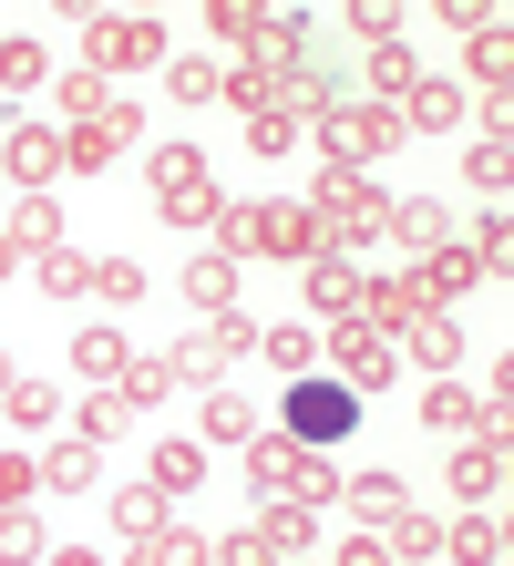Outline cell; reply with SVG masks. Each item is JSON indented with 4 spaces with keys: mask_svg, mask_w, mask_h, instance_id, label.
I'll list each match as a JSON object with an SVG mask.
<instances>
[{
    "mask_svg": "<svg viewBox=\"0 0 514 566\" xmlns=\"http://www.w3.org/2000/svg\"><path fill=\"white\" fill-rule=\"evenodd\" d=\"M401 0H350V11H339V31H350V42H370V52H381V42H401Z\"/></svg>",
    "mask_w": 514,
    "mask_h": 566,
    "instance_id": "cell-38",
    "label": "cell"
},
{
    "mask_svg": "<svg viewBox=\"0 0 514 566\" xmlns=\"http://www.w3.org/2000/svg\"><path fill=\"white\" fill-rule=\"evenodd\" d=\"M31 494H42V463H31V453H0V505H31Z\"/></svg>",
    "mask_w": 514,
    "mask_h": 566,
    "instance_id": "cell-51",
    "label": "cell"
},
{
    "mask_svg": "<svg viewBox=\"0 0 514 566\" xmlns=\"http://www.w3.org/2000/svg\"><path fill=\"white\" fill-rule=\"evenodd\" d=\"M0 165H11L21 196H52V176H62V135H52V124H11V135H0Z\"/></svg>",
    "mask_w": 514,
    "mask_h": 566,
    "instance_id": "cell-13",
    "label": "cell"
},
{
    "mask_svg": "<svg viewBox=\"0 0 514 566\" xmlns=\"http://www.w3.org/2000/svg\"><path fill=\"white\" fill-rule=\"evenodd\" d=\"M52 104H62V124H93L103 104H114V83H103L93 62H73V73H52Z\"/></svg>",
    "mask_w": 514,
    "mask_h": 566,
    "instance_id": "cell-28",
    "label": "cell"
},
{
    "mask_svg": "<svg viewBox=\"0 0 514 566\" xmlns=\"http://www.w3.org/2000/svg\"><path fill=\"white\" fill-rule=\"evenodd\" d=\"M237 279H248V269H237V258H217V248H206V258H186V279H176V289L196 298L206 319H217V310H237Z\"/></svg>",
    "mask_w": 514,
    "mask_h": 566,
    "instance_id": "cell-23",
    "label": "cell"
},
{
    "mask_svg": "<svg viewBox=\"0 0 514 566\" xmlns=\"http://www.w3.org/2000/svg\"><path fill=\"white\" fill-rule=\"evenodd\" d=\"M422 422H432V432H484V402H473L463 381H432V391H422Z\"/></svg>",
    "mask_w": 514,
    "mask_h": 566,
    "instance_id": "cell-35",
    "label": "cell"
},
{
    "mask_svg": "<svg viewBox=\"0 0 514 566\" xmlns=\"http://www.w3.org/2000/svg\"><path fill=\"white\" fill-rule=\"evenodd\" d=\"M504 176H514V135L494 124V135L463 145V186H473V196H504Z\"/></svg>",
    "mask_w": 514,
    "mask_h": 566,
    "instance_id": "cell-27",
    "label": "cell"
},
{
    "mask_svg": "<svg viewBox=\"0 0 514 566\" xmlns=\"http://www.w3.org/2000/svg\"><path fill=\"white\" fill-rule=\"evenodd\" d=\"M0 381H11V350H0Z\"/></svg>",
    "mask_w": 514,
    "mask_h": 566,
    "instance_id": "cell-56",
    "label": "cell"
},
{
    "mask_svg": "<svg viewBox=\"0 0 514 566\" xmlns=\"http://www.w3.org/2000/svg\"><path fill=\"white\" fill-rule=\"evenodd\" d=\"M401 319H422V289H411V269H391V279H370V289H360V329L401 340Z\"/></svg>",
    "mask_w": 514,
    "mask_h": 566,
    "instance_id": "cell-19",
    "label": "cell"
},
{
    "mask_svg": "<svg viewBox=\"0 0 514 566\" xmlns=\"http://www.w3.org/2000/svg\"><path fill=\"white\" fill-rule=\"evenodd\" d=\"M42 298H93V258L83 248H42Z\"/></svg>",
    "mask_w": 514,
    "mask_h": 566,
    "instance_id": "cell-44",
    "label": "cell"
},
{
    "mask_svg": "<svg viewBox=\"0 0 514 566\" xmlns=\"http://www.w3.org/2000/svg\"><path fill=\"white\" fill-rule=\"evenodd\" d=\"M411 289H422V310H453V298H463V289H484V258H473V248H453V238H442L432 258H411Z\"/></svg>",
    "mask_w": 514,
    "mask_h": 566,
    "instance_id": "cell-14",
    "label": "cell"
},
{
    "mask_svg": "<svg viewBox=\"0 0 514 566\" xmlns=\"http://www.w3.org/2000/svg\"><path fill=\"white\" fill-rule=\"evenodd\" d=\"M289 453H298V432H279V412H268V422L248 432V484H268V494H279V474H289Z\"/></svg>",
    "mask_w": 514,
    "mask_h": 566,
    "instance_id": "cell-31",
    "label": "cell"
},
{
    "mask_svg": "<svg viewBox=\"0 0 514 566\" xmlns=\"http://www.w3.org/2000/svg\"><path fill=\"white\" fill-rule=\"evenodd\" d=\"M401 360H422V371H463V319L453 310H422V319H401Z\"/></svg>",
    "mask_w": 514,
    "mask_h": 566,
    "instance_id": "cell-15",
    "label": "cell"
},
{
    "mask_svg": "<svg viewBox=\"0 0 514 566\" xmlns=\"http://www.w3.org/2000/svg\"><path fill=\"white\" fill-rule=\"evenodd\" d=\"M258 360H268V371H319V329H308V319H279V329H258Z\"/></svg>",
    "mask_w": 514,
    "mask_h": 566,
    "instance_id": "cell-25",
    "label": "cell"
},
{
    "mask_svg": "<svg viewBox=\"0 0 514 566\" xmlns=\"http://www.w3.org/2000/svg\"><path fill=\"white\" fill-rule=\"evenodd\" d=\"M11 269H21V248H11V238H0V289H11Z\"/></svg>",
    "mask_w": 514,
    "mask_h": 566,
    "instance_id": "cell-55",
    "label": "cell"
},
{
    "mask_svg": "<svg viewBox=\"0 0 514 566\" xmlns=\"http://www.w3.org/2000/svg\"><path fill=\"white\" fill-rule=\"evenodd\" d=\"M339 505H350V515H370V525H391L411 494H401V474H350V484H339Z\"/></svg>",
    "mask_w": 514,
    "mask_h": 566,
    "instance_id": "cell-34",
    "label": "cell"
},
{
    "mask_svg": "<svg viewBox=\"0 0 514 566\" xmlns=\"http://www.w3.org/2000/svg\"><path fill=\"white\" fill-rule=\"evenodd\" d=\"M114 391H124V402H134V412H155V402H165V391H176V371H165V350H134Z\"/></svg>",
    "mask_w": 514,
    "mask_h": 566,
    "instance_id": "cell-39",
    "label": "cell"
},
{
    "mask_svg": "<svg viewBox=\"0 0 514 566\" xmlns=\"http://www.w3.org/2000/svg\"><path fill=\"white\" fill-rule=\"evenodd\" d=\"M308 135H319V165H350V176H370V165L401 145V114H391V104H329Z\"/></svg>",
    "mask_w": 514,
    "mask_h": 566,
    "instance_id": "cell-4",
    "label": "cell"
},
{
    "mask_svg": "<svg viewBox=\"0 0 514 566\" xmlns=\"http://www.w3.org/2000/svg\"><path fill=\"white\" fill-rule=\"evenodd\" d=\"M442 124H463V83H432L422 73V83L401 93V135H442Z\"/></svg>",
    "mask_w": 514,
    "mask_h": 566,
    "instance_id": "cell-22",
    "label": "cell"
},
{
    "mask_svg": "<svg viewBox=\"0 0 514 566\" xmlns=\"http://www.w3.org/2000/svg\"><path fill=\"white\" fill-rule=\"evenodd\" d=\"M319 360H329V371H339V381L360 391V402H370V391H391V381H401V350L381 340V329H360V319H329Z\"/></svg>",
    "mask_w": 514,
    "mask_h": 566,
    "instance_id": "cell-8",
    "label": "cell"
},
{
    "mask_svg": "<svg viewBox=\"0 0 514 566\" xmlns=\"http://www.w3.org/2000/svg\"><path fill=\"white\" fill-rule=\"evenodd\" d=\"M93 484H103V443L93 432H62L42 453V494H93Z\"/></svg>",
    "mask_w": 514,
    "mask_h": 566,
    "instance_id": "cell-17",
    "label": "cell"
},
{
    "mask_svg": "<svg viewBox=\"0 0 514 566\" xmlns=\"http://www.w3.org/2000/svg\"><path fill=\"white\" fill-rule=\"evenodd\" d=\"M42 83H52L42 42H11V31H0V93H42Z\"/></svg>",
    "mask_w": 514,
    "mask_h": 566,
    "instance_id": "cell-45",
    "label": "cell"
},
{
    "mask_svg": "<svg viewBox=\"0 0 514 566\" xmlns=\"http://www.w3.org/2000/svg\"><path fill=\"white\" fill-rule=\"evenodd\" d=\"M145 484L176 505V494H196V484H206V453H196V443H155V474H145Z\"/></svg>",
    "mask_w": 514,
    "mask_h": 566,
    "instance_id": "cell-36",
    "label": "cell"
},
{
    "mask_svg": "<svg viewBox=\"0 0 514 566\" xmlns=\"http://www.w3.org/2000/svg\"><path fill=\"white\" fill-rule=\"evenodd\" d=\"M124 360H134V340L114 319H93V329H73V371L83 381H124Z\"/></svg>",
    "mask_w": 514,
    "mask_h": 566,
    "instance_id": "cell-24",
    "label": "cell"
},
{
    "mask_svg": "<svg viewBox=\"0 0 514 566\" xmlns=\"http://www.w3.org/2000/svg\"><path fill=\"white\" fill-rule=\"evenodd\" d=\"M134 135H145V104H124V93H114L93 124H62V165H73V176H103V165H114Z\"/></svg>",
    "mask_w": 514,
    "mask_h": 566,
    "instance_id": "cell-9",
    "label": "cell"
},
{
    "mask_svg": "<svg viewBox=\"0 0 514 566\" xmlns=\"http://www.w3.org/2000/svg\"><path fill=\"white\" fill-rule=\"evenodd\" d=\"M217 104H237V114H268V104H279V62H237V73L217 83Z\"/></svg>",
    "mask_w": 514,
    "mask_h": 566,
    "instance_id": "cell-37",
    "label": "cell"
},
{
    "mask_svg": "<svg viewBox=\"0 0 514 566\" xmlns=\"http://www.w3.org/2000/svg\"><path fill=\"white\" fill-rule=\"evenodd\" d=\"M308 546H319V515L279 494V505H258L237 536H217V566H268V556H308Z\"/></svg>",
    "mask_w": 514,
    "mask_h": 566,
    "instance_id": "cell-6",
    "label": "cell"
},
{
    "mask_svg": "<svg viewBox=\"0 0 514 566\" xmlns=\"http://www.w3.org/2000/svg\"><path fill=\"white\" fill-rule=\"evenodd\" d=\"M279 432H298V443H319V453H329V443H350V432H360V391L339 381V371H329V381H319V371H298V381H289V402H279Z\"/></svg>",
    "mask_w": 514,
    "mask_h": 566,
    "instance_id": "cell-3",
    "label": "cell"
},
{
    "mask_svg": "<svg viewBox=\"0 0 514 566\" xmlns=\"http://www.w3.org/2000/svg\"><path fill=\"white\" fill-rule=\"evenodd\" d=\"M155 525H165V494H155V484L114 494V536H155Z\"/></svg>",
    "mask_w": 514,
    "mask_h": 566,
    "instance_id": "cell-49",
    "label": "cell"
},
{
    "mask_svg": "<svg viewBox=\"0 0 514 566\" xmlns=\"http://www.w3.org/2000/svg\"><path fill=\"white\" fill-rule=\"evenodd\" d=\"M248 145H258V155H289L298 124H289V114H248Z\"/></svg>",
    "mask_w": 514,
    "mask_h": 566,
    "instance_id": "cell-52",
    "label": "cell"
},
{
    "mask_svg": "<svg viewBox=\"0 0 514 566\" xmlns=\"http://www.w3.org/2000/svg\"><path fill=\"white\" fill-rule=\"evenodd\" d=\"M298 207L319 217V248H339V258H360L370 238H381V186H370V176H350V165H319Z\"/></svg>",
    "mask_w": 514,
    "mask_h": 566,
    "instance_id": "cell-1",
    "label": "cell"
},
{
    "mask_svg": "<svg viewBox=\"0 0 514 566\" xmlns=\"http://www.w3.org/2000/svg\"><path fill=\"white\" fill-rule=\"evenodd\" d=\"M442 238H453L442 196H381V248H401V258H432Z\"/></svg>",
    "mask_w": 514,
    "mask_h": 566,
    "instance_id": "cell-11",
    "label": "cell"
},
{
    "mask_svg": "<svg viewBox=\"0 0 514 566\" xmlns=\"http://www.w3.org/2000/svg\"><path fill=\"white\" fill-rule=\"evenodd\" d=\"M0 238H11L21 258H42V248H62V207H52V196H21V207L0 217Z\"/></svg>",
    "mask_w": 514,
    "mask_h": 566,
    "instance_id": "cell-26",
    "label": "cell"
},
{
    "mask_svg": "<svg viewBox=\"0 0 514 566\" xmlns=\"http://www.w3.org/2000/svg\"><path fill=\"white\" fill-rule=\"evenodd\" d=\"M381 546H391V566H422V556H442V525H432L422 505H401V515L381 525Z\"/></svg>",
    "mask_w": 514,
    "mask_h": 566,
    "instance_id": "cell-29",
    "label": "cell"
},
{
    "mask_svg": "<svg viewBox=\"0 0 514 566\" xmlns=\"http://www.w3.org/2000/svg\"><path fill=\"white\" fill-rule=\"evenodd\" d=\"M473 258H484V279H504V269H514V217H504V196L473 217Z\"/></svg>",
    "mask_w": 514,
    "mask_h": 566,
    "instance_id": "cell-42",
    "label": "cell"
},
{
    "mask_svg": "<svg viewBox=\"0 0 514 566\" xmlns=\"http://www.w3.org/2000/svg\"><path fill=\"white\" fill-rule=\"evenodd\" d=\"M258 258H319V217L298 207V196H258Z\"/></svg>",
    "mask_w": 514,
    "mask_h": 566,
    "instance_id": "cell-12",
    "label": "cell"
},
{
    "mask_svg": "<svg viewBox=\"0 0 514 566\" xmlns=\"http://www.w3.org/2000/svg\"><path fill=\"white\" fill-rule=\"evenodd\" d=\"M411 83H422L411 42H381V52H370V104H391V114H401V93H411Z\"/></svg>",
    "mask_w": 514,
    "mask_h": 566,
    "instance_id": "cell-32",
    "label": "cell"
},
{
    "mask_svg": "<svg viewBox=\"0 0 514 566\" xmlns=\"http://www.w3.org/2000/svg\"><path fill=\"white\" fill-rule=\"evenodd\" d=\"M329 556H339V566H391V546H381V536H339Z\"/></svg>",
    "mask_w": 514,
    "mask_h": 566,
    "instance_id": "cell-54",
    "label": "cell"
},
{
    "mask_svg": "<svg viewBox=\"0 0 514 566\" xmlns=\"http://www.w3.org/2000/svg\"><path fill=\"white\" fill-rule=\"evenodd\" d=\"M442 556H484V566H494V556H504V515H494V505H473L453 536H442Z\"/></svg>",
    "mask_w": 514,
    "mask_h": 566,
    "instance_id": "cell-43",
    "label": "cell"
},
{
    "mask_svg": "<svg viewBox=\"0 0 514 566\" xmlns=\"http://www.w3.org/2000/svg\"><path fill=\"white\" fill-rule=\"evenodd\" d=\"M73 21H83V62H93V73H145V62H165V21L83 11V0H73Z\"/></svg>",
    "mask_w": 514,
    "mask_h": 566,
    "instance_id": "cell-7",
    "label": "cell"
},
{
    "mask_svg": "<svg viewBox=\"0 0 514 566\" xmlns=\"http://www.w3.org/2000/svg\"><path fill=\"white\" fill-rule=\"evenodd\" d=\"M258 422H268V402H258L248 381H217V391H206V443H248Z\"/></svg>",
    "mask_w": 514,
    "mask_h": 566,
    "instance_id": "cell-20",
    "label": "cell"
},
{
    "mask_svg": "<svg viewBox=\"0 0 514 566\" xmlns=\"http://www.w3.org/2000/svg\"><path fill=\"white\" fill-rule=\"evenodd\" d=\"M442 21H453V31H463V42H473V31H494L504 11H494V0H442Z\"/></svg>",
    "mask_w": 514,
    "mask_h": 566,
    "instance_id": "cell-53",
    "label": "cell"
},
{
    "mask_svg": "<svg viewBox=\"0 0 514 566\" xmlns=\"http://www.w3.org/2000/svg\"><path fill=\"white\" fill-rule=\"evenodd\" d=\"M134 556H145V566H176V556H217V536H196V525H176V515H165L155 536H134Z\"/></svg>",
    "mask_w": 514,
    "mask_h": 566,
    "instance_id": "cell-40",
    "label": "cell"
},
{
    "mask_svg": "<svg viewBox=\"0 0 514 566\" xmlns=\"http://www.w3.org/2000/svg\"><path fill=\"white\" fill-rule=\"evenodd\" d=\"M248 350H258V329L237 319V310H217V319L196 329V340H176V350H165V371H176L186 391H217V381H237V371H248Z\"/></svg>",
    "mask_w": 514,
    "mask_h": 566,
    "instance_id": "cell-5",
    "label": "cell"
},
{
    "mask_svg": "<svg viewBox=\"0 0 514 566\" xmlns=\"http://www.w3.org/2000/svg\"><path fill=\"white\" fill-rule=\"evenodd\" d=\"M279 494H289V505H308V515H329V505H339V463H329L319 443H298L289 474H279Z\"/></svg>",
    "mask_w": 514,
    "mask_h": 566,
    "instance_id": "cell-18",
    "label": "cell"
},
{
    "mask_svg": "<svg viewBox=\"0 0 514 566\" xmlns=\"http://www.w3.org/2000/svg\"><path fill=\"white\" fill-rule=\"evenodd\" d=\"M145 196H155V217L165 227H217V176H206V155L186 145V135H165L155 155H145Z\"/></svg>",
    "mask_w": 514,
    "mask_h": 566,
    "instance_id": "cell-2",
    "label": "cell"
},
{
    "mask_svg": "<svg viewBox=\"0 0 514 566\" xmlns=\"http://www.w3.org/2000/svg\"><path fill=\"white\" fill-rule=\"evenodd\" d=\"M0 556H52V536H42L31 505H0Z\"/></svg>",
    "mask_w": 514,
    "mask_h": 566,
    "instance_id": "cell-50",
    "label": "cell"
},
{
    "mask_svg": "<svg viewBox=\"0 0 514 566\" xmlns=\"http://www.w3.org/2000/svg\"><path fill=\"white\" fill-rule=\"evenodd\" d=\"M453 494H463V505H504V432H463Z\"/></svg>",
    "mask_w": 514,
    "mask_h": 566,
    "instance_id": "cell-16",
    "label": "cell"
},
{
    "mask_svg": "<svg viewBox=\"0 0 514 566\" xmlns=\"http://www.w3.org/2000/svg\"><path fill=\"white\" fill-rule=\"evenodd\" d=\"M93 298H103V310H134V298H155L145 258H93Z\"/></svg>",
    "mask_w": 514,
    "mask_h": 566,
    "instance_id": "cell-30",
    "label": "cell"
},
{
    "mask_svg": "<svg viewBox=\"0 0 514 566\" xmlns=\"http://www.w3.org/2000/svg\"><path fill=\"white\" fill-rule=\"evenodd\" d=\"M124 422H134V402H124V391H114V381H83V422H73V432H93V443H114Z\"/></svg>",
    "mask_w": 514,
    "mask_h": 566,
    "instance_id": "cell-41",
    "label": "cell"
},
{
    "mask_svg": "<svg viewBox=\"0 0 514 566\" xmlns=\"http://www.w3.org/2000/svg\"><path fill=\"white\" fill-rule=\"evenodd\" d=\"M217 258H237V269L258 258V196H248V207H237V196L217 207Z\"/></svg>",
    "mask_w": 514,
    "mask_h": 566,
    "instance_id": "cell-47",
    "label": "cell"
},
{
    "mask_svg": "<svg viewBox=\"0 0 514 566\" xmlns=\"http://www.w3.org/2000/svg\"><path fill=\"white\" fill-rule=\"evenodd\" d=\"M298 289H308V310H319V319H360L370 269H360V258H339V248H319V258H298Z\"/></svg>",
    "mask_w": 514,
    "mask_h": 566,
    "instance_id": "cell-10",
    "label": "cell"
},
{
    "mask_svg": "<svg viewBox=\"0 0 514 566\" xmlns=\"http://www.w3.org/2000/svg\"><path fill=\"white\" fill-rule=\"evenodd\" d=\"M217 62H206V52H176V62H165V93H176V104H217Z\"/></svg>",
    "mask_w": 514,
    "mask_h": 566,
    "instance_id": "cell-46",
    "label": "cell"
},
{
    "mask_svg": "<svg viewBox=\"0 0 514 566\" xmlns=\"http://www.w3.org/2000/svg\"><path fill=\"white\" fill-rule=\"evenodd\" d=\"M463 73H473V83H484L494 104H504V73H514V42H504V21H494V31H473V42H463Z\"/></svg>",
    "mask_w": 514,
    "mask_h": 566,
    "instance_id": "cell-33",
    "label": "cell"
},
{
    "mask_svg": "<svg viewBox=\"0 0 514 566\" xmlns=\"http://www.w3.org/2000/svg\"><path fill=\"white\" fill-rule=\"evenodd\" d=\"M258 0H217V11H206V31H217V42H237V52H258Z\"/></svg>",
    "mask_w": 514,
    "mask_h": 566,
    "instance_id": "cell-48",
    "label": "cell"
},
{
    "mask_svg": "<svg viewBox=\"0 0 514 566\" xmlns=\"http://www.w3.org/2000/svg\"><path fill=\"white\" fill-rule=\"evenodd\" d=\"M0 422H21V432H52V422H62V391H52L42 371H11V381H0Z\"/></svg>",
    "mask_w": 514,
    "mask_h": 566,
    "instance_id": "cell-21",
    "label": "cell"
}]
</instances>
